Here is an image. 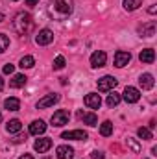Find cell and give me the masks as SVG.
<instances>
[{
  "label": "cell",
  "instance_id": "6da1fadb",
  "mask_svg": "<svg viewBox=\"0 0 157 159\" xmlns=\"http://www.w3.org/2000/svg\"><path fill=\"white\" fill-rule=\"evenodd\" d=\"M74 11L72 0H52L48 6V13L54 19H67Z\"/></svg>",
  "mask_w": 157,
  "mask_h": 159
},
{
  "label": "cell",
  "instance_id": "7a4b0ae2",
  "mask_svg": "<svg viewBox=\"0 0 157 159\" xmlns=\"http://www.w3.org/2000/svg\"><path fill=\"white\" fill-rule=\"evenodd\" d=\"M13 28H15V32L20 34V35L30 34V32L34 30V19H32V15H30V13H24V11L17 13L15 19H13Z\"/></svg>",
  "mask_w": 157,
  "mask_h": 159
},
{
  "label": "cell",
  "instance_id": "3957f363",
  "mask_svg": "<svg viewBox=\"0 0 157 159\" xmlns=\"http://www.w3.org/2000/svg\"><path fill=\"white\" fill-rule=\"evenodd\" d=\"M69 119H70V113L67 111V109H57L54 115H52V126H56V128H61V126H65V124H69Z\"/></svg>",
  "mask_w": 157,
  "mask_h": 159
},
{
  "label": "cell",
  "instance_id": "277c9868",
  "mask_svg": "<svg viewBox=\"0 0 157 159\" xmlns=\"http://www.w3.org/2000/svg\"><path fill=\"white\" fill-rule=\"evenodd\" d=\"M118 80L115 76H102V78L98 80V91H102V93H107V91H113L115 87H117Z\"/></svg>",
  "mask_w": 157,
  "mask_h": 159
},
{
  "label": "cell",
  "instance_id": "5b68a950",
  "mask_svg": "<svg viewBox=\"0 0 157 159\" xmlns=\"http://www.w3.org/2000/svg\"><path fill=\"white\" fill-rule=\"evenodd\" d=\"M52 41H54V32L48 30V28L39 30V34L35 35V43H37L39 46H46V44H50Z\"/></svg>",
  "mask_w": 157,
  "mask_h": 159
},
{
  "label": "cell",
  "instance_id": "8992f818",
  "mask_svg": "<svg viewBox=\"0 0 157 159\" xmlns=\"http://www.w3.org/2000/svg\"><path fill=\"white\" fill-rule=\"evenodd\" d=\"M107 63V54L104 50H96L92 56H91V67L92 69H100Z\"/></svg>",
  "mask_w": 157,
  "mask_h": 159
},
{
  "label": "cell",
  "instance_id": "52a82bcc",
  "mask_svg": "<svg viewBox=\"0 0 157 159\" xmlns=\"http://www.w3.org/2000/svg\"><path fill=\"white\" fill-rule=\"evenodd\" d=\"M122 98L128 102V104H135L141 100V91L137 87H126L124 93H122Z\"/></svg>",
  "mask_w": 157,
  "mask_h": 159
},
{
  "label": "cell",
  "instance_id": "ba28073f",
  "mask_svg": "<svg viewBox=\"0 0 157 159\" xmlns=\"http://www.w3.org/2000/svg\"><path fill=\"white\" fill-rule=\"evenodd\" d=\"M61 139H70V141H87L89 135L83 129H72V131H63Z\"/></svg>",
  "mask_w": 157,
  "mask_h": 159
},
{
  "label": "cell",
  "instance_id": "9c48e42d",
  "mask_svg": "<svg viewBox=\"0 0 157 159\" xmlns=\"http://www.w3.org/2000/svg\"><path fill=\"white\" fill-rule=\"evenodd\" d=\"M129 61H131V54H129V52H126V50H118L117 54H115V67H118V69L126 67Z\"/></svg>",
  "mask_w": 157,
  "mask_h": 159
},
{
  "label": "cell",
  "instance_id": "30bf717a",
  "mask_svg": "<svg viewBox=\"0 0 157 159\" xmlns=\"http://www.w3.org/2000/svg\"><path fill=\"white\" fill-rule=\"evenodd\" d=\"M155 20H148L146 24H142L141 28H139V35L141 37H152V35H155Z\"/></svg>",
  "mask_w": 157,
  "mask_h": 159
},
{
  "label": "cell",
  "instance_id": "8fae6325",
  "mask_svg": "<svg viewBox=\"0 0 157 159\" xmlns=\"http://www.w3.org/2000/svg\"><path fill=\"white\" fill-rule=\"evenodd\" d=\"M56 157L57 159H72L74 157V148L67 146V144H61V146L56 148Z\"/></svg>",
  "mask_w": 157,
  "mask_h": 159
},
{
  "label": "cell",
  "instance_id": "7c38bea8",
  "mask_svg": "<svg viewBox=\"0 0 157 159\" xmlns=\"http://www.w3.org/2000/svg\"><path fill=\"white\" fill-rule=\"evenodd\" d=\"M57 102H59V94H46L44 98H41L37 102V109H46V107H50Z\"/></svg>",
  "mask_w": 157,
  "mask_h": 159
},
{
  "label": "cell",
  "instance_id": "4fadbf2b",
  "mask_svg": "<svg viewBox=\"0 0 157 159\" xmlns=\"http://www.w3.org/2000/svg\"><path fill=\"white\" fill-rule=\"evenodd\" d=\"M85 106L91 107V109H98V107L102 106V98H100V94H98V93H89V94L85 96Z\"/></svg>",
  "mask_w": 157,
  "mask_h": 159
},
{
  "label": "cell",
  "instance_id": "5bb4252c",
  "mask_svg": "<svg viewBox=\"0 0 157 159\" xmlns=\"http://www.w3.org/2000/svg\"><path fill=\"white\" fill-rule=\"evenodd\" d=\"M34 148H35V152H39V154L48 152V150L52 148V139H48V137L37 139V141H35V144H34Z\"/></svg>",
  "mask_w": 157,
  "mask_h": 159
},
{
  "label": "cell",
  "instance_id": "9a60e30c",
  "mask_svg": "<svg viewBox=\"0 0 157 159\" xmlns=\"http://www.w3.org/2000/svg\"><path fill=\"white\" fill-rule=\"evenodd\" d=\"M44 131H46L44 120H34V122L30 124V133H32V135H43Z\"/></svg>",
  "mask_w": 157,
  "mask_h": 159
},
{
  "label": "cell",
  "instance_id": "2e32d148",
  "mask_svg": "<svg viewBox=\"0 0 157 159\" xmlns=\"http://www.w3.org/2000/svg\"><path fill=\"white\" fill-rule=\"evenodd\" d=\"M139 59H141L142 63H154V61H155V52H154L152 48H144V50H141Z\"/></svg>",
  "mask_w": 157,
  "mask_h": 159
},
{
  "label": "cell",
  "instance_id": "e0dca14e",
  "mask_svg": "<svg viewBox=\"0 0 157 159\" xmlns=\"http://www.w3.org/2000/svg\"><path fill=\"white\" fill-rule=\"evenodd\" d=\"M26 81H28V78H26L24 74H15V76L11 78V81H9V87H11V89H20V87L26 85Z\"/></svg>",
  "mask_w": 157,
  "mask_h": 159
},
{
  "label": "cell",
  "instance_id": "ac0fdd59",
  "mask_svg": "<svg viewBox=\"0 0 157 159\" xmlns=\"http://www.w3.org/2000/svg\"><path fill=\"white\" fill-rule=\"evenodd\" d=\"M139 83H141V87H142L144 91H148V89H152V87H154V83H155V81H154V76H152V74H148V72H146V74H142V76L139 78Z\"/></svg>",
  "mask_w": 157,
  "mask_h": 159
},
{
  "label": "cell",
  "instance_id": "d6986e66",
  "mask_svg": "<svg viewBox=\"0 0 157 159\" xmlns=\"http://www.w3.org/2000/svg\"><path fill=\"white\" fill-rule=\"evenodd\" d=\"M20 129H22V124H20L19 119H13L6 124V131L7 133H20Z\"/></svg>",
  "mask_w": 157,
  "mask_h": 159
},
{
  "label": "cell",
  "instance_id": "ffe728a7",
  "mask_svg": "<svg viewBox=\"0 0 157 159\" xmlns=\"http://www.w3.org/2000/svg\"><path fill=\"white\" fill-rule=\"evenodd\" d=\"M4 107L9 109V111H19L20 109V100L19 98H13V96L11 98H6L4 100Z\"/></svg>",
  "mask_w": 157,
  "mask_h": 159
},
{
  "label": "cell",
  "instance_id": "44dd1931",
  "mask_svg": "<svg viewBox=\"0 0 157 159\" xmlns=\"http://www.w3.org/2000/svg\"><path fill=\"white\" fill-rule=\"evenodd\" d=\"M79 119H83V122H85L87 126H96V124H98V117H96L94 113H81V111H79Z\"/></svg>",
  "mask_w": 157,
  "mask_h": 159
},
{
  "label": "cell",
  "instance_id": "7402d4cb",
  "mask_svg": "<svg viewBox=\"0 0 157 159\" xmlns=\"http://www.w3.org/2000/svg\"><path fill=\"white\" fill-rule=\"evenodd\" d=\"M100 135H102V137H109V135H113V124H111L109 120L102 122V126H100Z\"/></svg>",
  "mask_w": 157,
  "mask_h": 159
},
{
  "label": "cell",
  "instance_id": "603a6c76",
  "mask_svg": "<svg viewBox=\"0 0 157 159\" xmlns=\"http://www.w3.org/2000/svg\"><path fill=\"white\" fill-rule=\"evenodd\" d=\"M142 6V0H124V9L126 11H135Z\"/></svg>",
  "mask_w": 157,
  "mask_h": 159
},
{
  "label": "cell",
  "instance_id": "cb8c5ba5",
  "mask_svg": "<svg viewBox=\"0 0 157 159\" xmlns=\"http://www.w3.org/2000/svg\"><path fill=\"white\" fill-rule=\"evenodd\" d=\"M120 100H122V96H120L118 93H115V91H111V94L107 96V100H105V102H107V106H109V107H115V106H118V102H120Z\"/></svg>",
  "mask_w": 157,
  "mask_h": 159
},
{
  "label": "cell",
  "instance_id": "d4e9b609",
  "mask_svg": "<svg viewBox=\"0 0 157 159\" xmlns=\"http://www.w3.org/2000/svg\"><path fill=\"white\" fill-rule=\"evenodd\" d=\"M34 65H35V59H34L32 56H24V57L20 59V67H22V69H32Z\"/></svg>",
  "mask_w": 157,
  "mask_h": 159
},
{
  "label": "cell",
  "instance_id": "484cf974",
  "mask_svg": "<svg viewBox=\"0 0 157 159\" xmlns=\"http://www.w3.org/2000/svg\"><path fill=\"white\" fill-rule=\"evenodd\" d=\"M137 133H139V137H141L142 141H150V139H152V129H148V128H139Z\"/></svg>",
  "mask_w": 157,
  "mask_h": 159
},
{
  "label": "cell",
  "instance_id": "4316f807",
  "mask_svg": "<svg viewBox=\"0 0 157 159\" xmlns=\"http://www.w3.org/2000/svg\"><path fill=\"white\" fill-rule=\"evenodd\" d=\"M7 46H9V37H7L6 34H0V54L6 52Z\"/></svg>",
  "mask_w": 157,
  "mask_h": 159
},
{
  "label": "cell",
  "instance_id": "83f0119b",
  "mask_svg": "<svg viewBox=\"0 0 157 159\" xmlns=\"http://www.w3.org/2000/svg\"><path fill=\"white\" fill-rule=\"evenodd\" d=\"M65 63H67L65 57H63V56H57V57L54 59V70H61V69L65 67Z\"/></svg>",
  "mask_w": 157,
  "mask_h": 159
},
{
  "label": "cell",
  "instance_id": "f1b7e54d",
  "mask_svg": "<svg viewBox=\"0 0 157 159\" xmlns=\"http://www.w3.org/2000/svg\"><path fill=\"white\" fill-rule=\"evenodd\" d=\"M126 143H128V146H129V148H131L133 152H141V144H139V143H137L135 139L128 137V141H126Z\"/></svg>",
  "mask_w": 157,
  "mask_h": 159
},
{
  "label": "cell",
  "instance_id": "f546056e",
  "mask_svg": "<svg viewBox=\"0 0 157 159\" xmlns=\"http://www.w3.org/2000/svg\"><path fill=\"white\" fill-rule=\"evenodd\" d=\"M13 70H15V65H11V63L4 65V69H2V72H4V74H13Z\"/></svg>",
  "mask_w": 157,
  "mask_h": 159
},
{
  "label": "cell",
  "instance_id": "4dcf8cb0",
  "mask_svg": "<svg viewBox=\"0 0 157 159\" xmlns=\"http://www.w3.org/2000/svg\"><path fill=\"white\" fill-rule=\"evenodd\" d=\"M91 157H92V159H105V156H104V152H100V150H94V152L91 154Z\"/></svg>",
  "mask_w": 157,
  "mask_h": 159
},
{
  "label": "cell",
  "instance_id": "1f68e13d",
  "mask_svg": "<svg viewBox=\"0 0 157 159\" xmlns=\"http://www.w3.org/2000/svg\"><path fill=\"white\" fill-rule=\"evenodd\" d=\"M24 141H26V135H17V137L13 139V143H15V144H19V143H24Z\"/></svg>",
  "mask_w": 157,
  "mask_h": 159
},
{
  "label": "cell",
  "instance_id": "d6a6232c",
  "mask_svg": "<svg viewBox=\"0 0 157 159\" xmlns=\"http://www.w3.org/2000/svg\"><path fill=\"white\" fill-rule=\"evenodd\" d=\"M155 11H157V6L155 4H152V6L148 7V13H150V15H155Z\"/></svg>",
  "mask_w": 157,
  "mask_h": 159
},
{
  "label": "cell",
  "instance_id": "836d02e7",
  "mask_svg": "<svg viewBox=\"0 0 157 159\" xmlns=\"http://www.w3.org/2000/svg\"><path fill=\"white\" fill-rule=\"evenodd\" d=\"M37 4H39V0H26V6H30V7H34Z\"/></svg>",
  "mask_w": 157,
  "mask_h": 159
},
{
  "label": "cell",
  "instance_id": "e575fe53",
  "mask_svg": "<svg viewBox=\"0 0 157 159\" xmlns=\"http://www.w3.org/2000/svg\"><path fill=\"white\" fill-rule=\"evenodd\" d=\"M19 159H34V156H30V154H24V156H20Z\"/></svg>",
  "mask_w": 157,
  "mask_h": 159
},
{
  "label": "cell",
  "instance_id": "d590c367",
  "mask_svg": "<svg viewBox=\"0 0 157 159\" xmlns=\"http://www.w3.org/2000/svg\"><path fill=\"white\" fill-rule=\"evenodd\" d=\"M155 128V120H150V126H148V129H154Z\"/></svg>",
  "mask_w": 157,
  "mask_h": 159
},
{
  "label": "cell",
  "instance_id": "8d00e7d4",
  "mask_svg": "<svg viewBox=\"0 0 157 159\" xmlns=\"http://www.w3.org/2000/svg\"><path fill=\"white\" fill-rule=\"evenodd\" d=\"M2 89H4V78L0 76V91H2Z\"/></svg>",
  "mask_w": 157,
  "mask_h": 159
},
{
  "label": "cell",
  "instance_id": "74e56055",
  "mask_svg": "<svg viewBox=\"0 0 157 159\" xmlns=\"http://www.w3.org/2000/svg\"><path fill=\"white\" fill-rule=\"evenodd\" d=\"M2 19H4V15H2V11H0V22H2Z\"/></svg>",
  "mask_w": 157,
  "mask_h": 159
},
{
  "label": "cell",
  "instance_id": "f35d334b",
  "mask_svg": "<svg viewBox=\"0 0 157 159\" xmlns=\"http://www.w3.org/2000/svg\"><path fill=\"white\" fill-rule=\"evenodd\" d=\"M0 120H2V113H0Z\"/></svg>",
  "mask_w": 157,
  "mask_h": 159
},
{
  "label": "cell",
  "instance_id": "ab89813d",
  "mask_svg": "<svg viewBox=\"0 0 157 159\" xmlns=\"http://www.w3.org/2000/svg\"><path fill=\"white\" fill-rule=\"evenodd\" d=\"M44 159H50V157H44Z\"/></svg>",
  "mask_w": 157,
  "mask_h": 159
},
{
  "label": "cell",
  "instance_id": "60d3db41",
  "mask_svg": "<svg viewBox=\"0 0 157 159\" xmlns=\"http://www.w3.org/2000/svg\"><path fill=\"white\" fill-rule=\"evenodd\" d=\"M13 2H17V0H13Z\"/></svg>",
  "mask_w": 157,
  "mask_h": 159
}]
</instances>
